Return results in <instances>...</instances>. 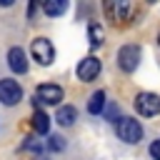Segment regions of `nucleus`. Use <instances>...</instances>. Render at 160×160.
I'll return each instance as SVG.
<instances>
[{
  "instance_id": "obj_2",
  "label": "nucleus",
  "mask_w": 160,
  "mask_h": 160,
  "mask_svg": "<svg viewBox=\"0 0 160 160\" xmlns=\"http://www.w3.org/2000/svg\"><path fill=\"white\" fill-rule=\"evenodd\" d=\"M135 110L140 115H145V118L158 115L160 112V95H155V92H140L135 98Z\"/></svg>"
},
{
  "instance_id": "obj_3",
  "label": "nucleus",
  "mask_w": 160,
  "mask_h": 160,
  "mask_svg": "<svg viewBox=\"0 0 160 160\" xmlns=\"http://www.w3.org/2000/svg\"><path fill=\"white\" fill-rule=\"evenodd\" d=\"M62 100V88L60 85H50V82H42L38 85V92H35V102H45V105H60Z\"/></svg>"
},
{
  "instance_id": "obj_5",
  "label": "nucleus",
  "mask_w": 160,
  "mask_h": 160,
  "mask_svg": "<svg viewBox=\"0 0 160 160\" xmlns=\"http://www.w3.org/2000/svg\"><path fill=\"white\" fill-rule=\"evenodd\" d=\"M22 100V90L15 80H0V102L2 105H18Z\"/></svg>"
},
{
  "instance_id": "obj_11",
  "label": "nucleus",
  "mask_w": 160,
  "mask_h": 160,
  "mask_svg": "<svg viewBox=\"0 0 160 160\" xmlns=\"http://www.w3.org/2000/svg\"><path fill=\"white\" fill-rule=\"evenodd\" d=\"M88 38H90V45H92V48H100V45L105 42V32H102V28H100L98 22H90Z\"/></svg>"
},
{
  "instance_id": "obj_8",
  "label": "nucleus",
  "mask_w": 160,
  "mask_h": 160,
  "mask_svg": "<svg viewBox=\"0 0 160 160\" xmlns=\"http://www.w3.org/2000/svg\"><path fill=\"white\" fill-rule=\"evenodd\" d=\"M8 65H10V70L18 72V75L28 72V58H25V50H22V48H10V52H8Z\"/></svg>"
},
{
  "instance_id": "obj_14",
  "label": "nucleus",
  "mask_w": 160,
  "mask_h": 160,
  "mask_svg": "<svg viewBox=\"0 0 160 160\" xmlns=\"http://www.w3.org/2000/svg\"><path fill=\"white\" fill-rule=\"evenodd\" d=\"M48 150H52V152L65 150V138H62V135H50V140H48Z\"/></svg>"
},
{
  "instance_id": "obj_6",
  "label": "nucleus",
  "mask_w": 160,
  "mask_h": 160,
  "mask_svg": "<svg viewBox=\"0 0 160 160\" xmlns=\"http://www.w3.org/2000/svg\"><path fill=\"white\" fill-rule=\"evenodd\" d=\"M118 60H120V68L125 72H132L140 62V48L138 45H122L120 52H118Z\"/></svg>"
},
{
  "instance_id": "obj_7",
  "label": "nucleus",
  "mask_w": 160,
  "mask_h": 160,
  "mask_svg": "<svg viewBox=\"0 0 160 160\" xmlns=\"http://www.w3.org/2000/svg\"><path fill=\"white\" fill-rule=\"evenodd\" d=\"M100 75V60L98 58H85V60H80V65H78V78L80 80H95Z\"/></svg>"
},
{
  "instance_id": "obj_10",
  "label": "nucleus",
  "mask_w": 160,
  "mask_h": 160,
  "mask_svg": "<svg viewBox=\"0 0 160 160\" xmlns=\"http://www.w3.org/2000/svg\"><path fill=\"white\" fill-rule=\"evenodd\" d=\"M32 130L38 135H48L50 132V118L42 112V110H35L32 112Z\"/></svg>"
},
{
  "instance_id": "obj_1",
  "label": "nucleus",
  "mask_w": 160,
  "mask_h": 160,
  "mask_svg": "<svg viewBox=\"0 0 160 160\" xmlns=\"http://www.w3.org/2000/svg\"><path fill=\"white\" fill-rule=\"evenodd\" d=\"M118 138L125 140V142H130V145L140 142V140H142V128H140V122L132 120V118H120V120H118Z\"/></svg>"
},
{
  "instance_id": "obj_15",
  "label": "nucleus",
  "mask_w": 160,
  "mask_h": 160,
  "mask_svg": "<svg viewBox=\"0 0 160 160\" xmlns=\"http://www.w3.org/2000/svg\"><path fill=\"white\" fill-rule=\"evenodd\" d=\"M150 158H152V160H160V138L150 145Z\"/></svg>"
},
{
  "instance_id": "obj_13",
  "label": "nucleus",
  "mask_w": 160,
  "mask_h": 160,
  "mask_svg": "<svg viewBox=\"0 0 160 160\" xmlns=\"http://www.w3.org/2000/svg\"><path fill=\"white\" fill-rule=\"evenodd\" d=\"M42 10L48 15H62L68 10V2L65 0H48V2H42Z\"/></svg>"
},
{
  "instance_id": "obj_17",
  "label": "nucleus",
  "mask_w": 160,
  "mask_h": 160,
  "mask_svg": "<svg viewBox=\"0 0 160 160\" xmlns=\"http://www.w3.org/2000/svg\"><path fill=\"white\" fill-rule=\"evenodd\" d=\"M158 42H160V35H158Z\"/></svg>"
},
{
  "instance_id": "obj_16",
  "label": "nucleus",
  "mask_w": 160,
  "mask_h": 160,
  "mask_svg": "<svg viewBox=\"0 0 160 160\" xmlns=\"http://www.w3.org/2000/svg\"><path fill=\"white\" fill-rule=\"evenodd\" d=\"M105 115H108V120H120V118H118V108H115V105H110V108L105 110Z\"/></svg>"
},
{
  "instance_id": "obj_9",
  "label": "nucleus",
  "mask_w": 160,
  "mask_h": 160,
  "mask_svg": "<svg viewBox=\"0 0 160 160\" xmlns=\"http://www.w3.org/2000/svg\"><path fill=\"white\" fill-rule=\"evenodd\" d=\"M75 118H78V110H75L72 105H60V108H58V115H55V120H58L62 128L72 125V122H75Z\"/></svg>"
},
{
  "instance_id": "obj_4",
  "label": "nucleus",
  "mask_w": 160,
  "mask_h": 160,
  "mask_svg": "<svg viewBox=\"0 0 160 160\" xmlns=\"http://www.w3.org/2000/svg\"><path fill=\"white\" fill-rule=\"evenodd\" d=\"M30 52H32V58H35L40 65H50V62L55 60V50H52V45H50L48 38H38V40L32 42Z\"/></svg>"
},
{
  "instance_id": "obj_12",
  "label": "nucleus",
  "mask_w": 160,
  "mask_h": 160,
  "mask_svg": "<svg viewBox=\"0 0 160 160\" xmlns=\"http://www.w3.org/2000/svg\"><path fill=\"white\" fill-rule=\"evenodd\" d=\"M102 108H105V92L98 90V92H92V98L88 102V112L90 115H98V112H102Z\"/></svg>"
}]
</instances>
